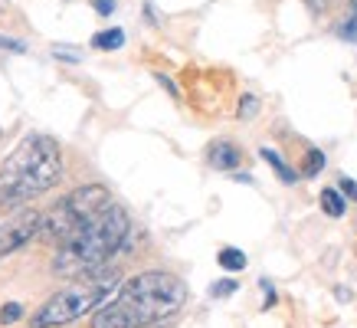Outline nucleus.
<instances>
[{
  "label": "nucleus",
  "mask_w": 357,
  "mask_h": 328,
  "mask_svg": "<svg viewBox=\"0 0 357 328\" xmlns=\"http://www.w3.org/2000/svg\"><path fill=\"white\" fill-rule=\"evenodd\" d=\"M63 177V151L46 135H26L0 164V214L26 207Z\"/></svg>",
  "instance_id": "nucleus-1"
},
{
  "label": "nucleus",
  "mask_w": 357,
  "mask_h": 328,
  "mask_svg": "<svg viewBox=\"0 0 357 328\" xmlns=\"http://www.w3.org/2000/svg\"><path fill=\"white\" fill-rule=\"evenodd\" d=\"M128 233H131L128 214L119 204H109L98 217L89 220L66 246H59V253L53 260V273L66 276V279H86L89 273L102 269L121 250V243L128 240Z\"/></svg>",
  "instance_id": "nucleus-2"
},
{
  "label": "nucleus",
  "mask_w": 357,
  "mask_h": 328,
  "mask_svg": "<svg viewBox=\"0 0 357 328\" xmlns=\"http://www.w3.org/2000/svg\"><path fill=\"white\" fill-rule=\"evenodd\" d=\"M115 283H119V269H105V266L89 273L86 279H76L69 289L53 292L36 308V315L30 318V328H63L79 322L89 312H98L109 302Z\"/></svg>",
  "instance_id": "nucleus-3"
},
{
  "label": "nucleus",
  "mask_w": 357,
  "mask_h": 328,
  "mask_svg": "<svg viewBox=\"0 0 357 328\" xmlns=\"http://www.w3.org/2000/svg\"><path fill=\"white\" fill-rule=\"evenodd\" d=\"M119 302L128 306L144 325H154L158 318L174 315L187 302V283L181 276L161 273V269L138 273L119 289Z\"/></svg>",
  "instance_id": "nucleus-4"
},
{
  "label": "nucleus",
  "mask_w": 357,
  "mask_h": 328,
  "mask_svg": "<svg viewBox=\"0 0 357 328\" xmlns=\"http://www.w3.org/2000/svg\"><path fill=\"white\" fill-rule=\"evenodd\" d=\"M109 204H112L109 187H102V184L76 187V191H69V194L59 197L53 207H50V214H43L40 237H43L46 243H59V246H66L79 230L86 227L89 220L98 217Z\"/></svg>",
  "instance_id": "nucleus-5"
},
{
  "label": "nucleus",
  "mask_w": 357,
  "mask_h": 328,
  "mask_svg": "<svg viewBox=\"0 0 357 328\" xmlns=\"http://www.w3.org/2000/svg\"><path fill=\"white\" fill-rule=\"evenodd\" d=\"M40 227H43V214L33 207H17L10 214H3L0 217V260L13 256L33 237H40Z\"/></svg>",
  "instance_id": "nucleus-6"
},
{
  "label": "nucleus",
  "mask_w": 357,
  "mask_h": 328,
  "mask_svg": "<svg viewBox=\"0 0 357 328\" xmlns=\"http://www.w3.org/2000/svg\"><path fill=\"white\" fill-rule=\"evenodd\" d=\"M92 328H144V322L128 306H121L119 299H115V302H105L92 315Z\"/></svg>",
  "instance_id": "nucleus-7"
},
{
  "label": "nucleus",
  "mask_w": 357,
  "mask_h": 328,
  "mask_svg": "<svg viewBox=\"0 0 357 328\" xmlns=\"http://www.w3.org/2000/svg\"><path fill=\"white\" fill-rule=\"evenodd\" d=\"M210 164L220 167V171H233V167L243 164V151L229 142H217V144H210Z\"/></svg>",
  "instance_id": "nucleus-8"
},
{
  "label": "nucleus",
  "mask_w": 357,
  "mask_h": 328,
  "mask_svg": "<svg viewBox=\"0 0 357 328\" xmlns=\"http://www.w3.org/2000/svg\"><path fill=\"white\" fill-rule=\"evenodd\" d=\"M321 210L328 217H344V197L337 194L335 187H325L321 191Z\"/></svg>",
  "instance_id": "nucleus-9"
},
{
  "label": "nucleus",
  "mask_w": 357,
  "mask_h": 328,
  "mask_svg": "<svg viewBox=\"0 0 357 328\" xmlns=\"http://www.w3.org/2000/svg\"><path fill=\"white\" fill-rule=\"evenodd\" d=\"M220 269H227V273H239V269H246V253L233 250V246H227V250H220Z\"/></svg>",
  "instance_id": "nucleus-10"
},
{
  "label": "nucleus",
  "mask_w": 357,
  "mask_h": 328,
  "mask_svg": "<svg viewBox=\"0 0 357 328\" xmlns=\"http://www.w3.org/2000/svg\"><path fill=\"white\" fill-rule=\"evenodd\" d=\"M125 46V33L121 30H105L96 36V50H121Z\"/></svg>",
  "instance_id": "nucleus-11"
},
{
  "label": "nucleus",
  "mask_w": 357,
  "mask_h": 328,
  "mask_svg": "<svg viewBox=\"0 0 357 328\" xmlns=\"http://www.w3.org/2000/svg\"><path fill=\"white\" fill-rule=\"evenodd\" d=\"M262 158H266V161H269L272 167L279 171V177H282V181H295V174H292V171H289V167H285V161H282V158H279V154H275V151H272V148H262Z\"/></svg>",
  "instance_id": "nucleus-12"
},
{
  "label": "nucleus",
  "mask_w": 357,
  "mask_h": 328,
  "mask_svg": "<svg viewBox=\"0 0 357 328\" xmlns=\"http://www.w3.org/2000/svg\"><path fill=\"white\" fill-rule=\"evenodd\" d=\"M321 167H325V154L312 148V151H308V158H305V174L312 177V174H318Z\"/></svg>",
  "instance_id": "nucleus-13"
},
{
  "label": "nucleus",
  "mask_w": 357,
  "mask_h": 328,
  "mask_svg": "<svg viewBox=\"0 0 357 328\" xmlns=\"http://www.w3.org/2000/svg\"><path fill=\"white\" fill-rule=\"evenodd\" d=\"M337 33H341L344 40H351V43H357V7L351 10V17L341 23V30H337Z\"/></svg>",
  "instance_id": "nucleus-14"
},
{
  "label": "nucleus",
  "mask_w": 357,
  "mask_h": 328,
  "mask_svg": "<svg viewBox=\"0 0 357 328\" xmlns=\"http://www.w3.org/2000/svg\"><path fill=\"white\" fill-rule=\"evenodd\" d=\"M20 315H23V308L17 306V302H7V306L0 308V325H10V322H17Z\"/></svg>",
  "instance_id": "nucleus-15"
},
{
  "label": "nucleus",
  "mask_w": 357,
  "mask_h": 328,
  "mask_svg": "<svg viewBox=\"0 0 357 328\" xmlns=\"http://www.w3.org/2000/svg\"><path fill=\"white\" fill-rule=\"evenodd\" d=\"M239 115H243V119H249V115H256V98H252V96L243 98V105H239Z\"/></svg>",
  "instance_id": "nucleus-16"
},
{
  "label": "nucleus",
  "mask_w": 357,
  "mask_h": 328,
  "mask_svg": "<svg viewBox=\"0 0 357 328\" xmlns=\"http://www.w3.org/2000/svg\"><path fill=\"white\" fill-rule=\"evenodd\" d=\"M236 289V283H217L213 285V295H227V292H233Z\"/></svg>",
  "instance_id": "nucleus-17"
},
{
  "label": "nucleus",
  "mask_w": 357,
  "mask_h": 328,
  "mask_svg": "<svg viewBox=\"0 0 357 328\" xmlns=\"http://www.w3.org/2000/svg\"><path fill=\"white\" fill-rule=\"evenodd\" d=\"M341 191H344L347 197H354V200H357V184H354V181H347V177H344V181H341Z\"/></svg>",
  "instance_id": "nucleus-18"
},
{
  "label": "nucleus",
  "mask_w": 357,
  "mask_h": 328,
  "mask_svg": "<svg viewBox=\"0 0 357 328\" xmlns=\"http://www.w3.org/2000/svg\"><path fill=\"white\" fill-rule=\"evenodd\" d=\"M112 3H115V0H96V10L98 13H112V10H115Z\"/></svg>",
  "instance_id": "nucleus-19"
},
{
  "label": "nucleus",
  "mask_w": 357,
  "mask_h": 328,
  "mask_svg": "<svg viewBox=\"0 0 357 328\" xmlns=\"http://www.w3.org/2000/svg\"><path fill=\"white\" fill-rule=\"evenodd\" d=\"M0 10H7V0H0Z\"/></svg>",
  "instance_id": "nucleus-20"
},
{
  "label": "nucleus",
  "mask_w": 357,
  "mask_h": 328,
  "mask_svg": "<svg viewBox=\"0 0 357 328\" xmlns=\"http://www.w3.org/2000/svg\"><path fill=\"white\" fill-rule=\"evenodd\" d=\"M144 328H161V325H144Z\"/></svg>",
  "instance_id": "nucleus-21"
},
{
  "label": "nucleus",
  "mask_w": 357,
  "mask_h": 328,
  "mask_svg": "<svg viewBox=\"0 0 357 328\" xmlns=\"http://www.w3.org/2000/svg\"><path fill=\"white\" fill-rule=\"evenodd\" d=\"M354 7H357V0H354Z\"/></svg>",
  "instance_id": "nucleus-22"
}]
</instances>
